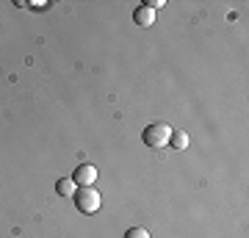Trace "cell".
<instances>
[{
	"instance_id": "cell-2",
	"label": "cell",
	"mask_w": 249,
	"mask_h": 238,
	"mask_svg": "<svg viewBox=\"0 0 249 238\" xmlns=\"http://www.w3.org/2000/svg\"><path fill=\"white\" fill-rule=\"evenodd\" d=\"M75 208H78L80 213H86V216H91V213L100 211V205H103V200H100V194L91 188V185H83V188H75Z\"/></svg>"
},
{
	"instance_id": "cell-4",
	"label": "cell",
	"mask_w": 249,
	"mask_h": 238,
	"mask_svg": "<svg viewBox=\"0 0 249 238\" xmlns=\"http://www.w3.org/2000/svg\"><path fill=\"white\" fill-rule=\"evenodd\" d=\"M133 22L136 25H142V28H150L152 22H155V11L147 9V6H139V9L133 11Z\"/></svg>"
},
{
	"instance_id": "cell-6",
	"label": "cell",
	"mask_w": 249,
	"mask_h": 238,
	"mask_svg": "<svg viewBox=\"0 0 249 238\" xmlns=\"http://www.w3.org/2000/svg\"><path fill=\"white\" fill-rule=\"evenodd\" d=\"M55 191L61 197H72L75 194V180H72V177H61V180L55 183Z\"/></svg>"
},
{
	"instance_id": "cell-1",
	"label": "cell",
	"mask_w": 249,
	"mask_h": 238,
	"mask_svg": "<svg viewBox=\"0 0 249 238\" xmlns=\"http://www.w3.org/2000/svg\"><path fill=\"white\" fill-rule=\"evenodd\" d=\"M169 136H172V128L166 122H152L144 128L142 133V141L150 147V150H163L169 144Z\"/></svg>"
},
{
	"instance_id": "cell-7",
	"label": "cell",
	"mask_w": 249,
	"mask_h": 238,
	"mask_svg": "<svg viewBox=\"0 0 249 238\" xmlns=\"http://www.w3.org/2000/svg\"><path fill=\"white\" fill-rule=\"evenodd\" d=\"M124 238H150V233L144 227H130L127 233H124Z\"/></svg>"
},
{
	"instance_id": "cell-3",
	"label": "cell",
	"mask_w": 249,
	"mask_h": 238,
	"mask_svg": "<svg viewBox=\"0 0 249 238\" xmlns=\"http://www.w3.org/2000/svg\"><path fill=\"white\" fill-rule=\"evenodd\" d=\"M72 180H75V185H91L94 180H97V169L91 166V164H80L78 169H75V175H72Z\"/></svg>"
},
{
	"instance_id": "cell-5",
	"label": "cell",
	"mask_w": 249,
	"mask_h": 238,
	"mask_svg": "<svg viewBox=\"0 0 249 238\" xmlns=\"http://www.w3.org/2000/svg\"><path fill=\"white\" fill-rule=\"evenodd\" d=\"M169 144L175 147V150H186V147H188V133L186 130H172Z\"/></svg>"
}]
</instances>
